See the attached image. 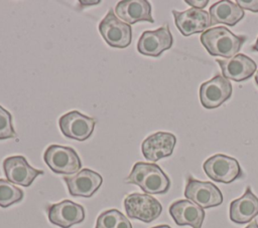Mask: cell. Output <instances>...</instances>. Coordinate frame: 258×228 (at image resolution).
<instances>
[{
  "mask_svg": "<svg viewBox=\"0 0 258 228\" xmlns=\"http://www.w3.org/2000/svg\"><path fill=\"white\" fill-rule=\"evenodd\" d=\"M125 183L137 185L146 194H165L170 187L169 178L158 165L144 162L135 163Z\"/></svg>",
  "mask_w": 258,
  "mask_h": 228,
  "instance_id": "6da1fadb",
  "label": "cell"
},
{
  "mask_svg": "<svg viewBox=\"0 0 258 228\" xmlns=\"http://www.w3.org/2000/svg\"><path fill=\"white\" fill-rule=\"evenodd\" d=\"M245 40V36L235 35L224 26L207 29L201 35V42L211 55L225 58L237 55Z\"/></svg>",
  "mask_w": 258,
  "mask_h": 228,
  "instance_id": "7a4b0ae2",
  "label": "cell"
},
{
  "mask_svg": "<svg viewBox=\"0 0 258 228\" xmlns=\"http://www.w3.org/2000/svg\"><path fill=\"white\" fill-rule=\"evenodd\" d=\"M43 160L55 174L72 175L78 173L82 167L78 153L71 147L50 145L44 151Z\"/></svg>",
  "mask_w": 258,
  "mask_h": 228,
  "instance_id": "3957f363",
  "label": "cell"
},
{
  "mask_svg": "<svg viewBox=\"0 0 258 228\" xmlns=\"http://www.w3.org/2000/svg\"><path fill=\"white\" fill-rule=\"evenodd\" d=\"M126 214L131 219H137L145 223L157 219L162 211L158 200L148 194L132 193L124 199Z\"/></svg>",
  "mask_w": 258,
  "mask_h": 228,
  "instance_id": "277c9868",
  "label": "cell"
},
{
  "mask_svg": "<svg viewBox=\"0 0 258 228\" xmlns=\"http://www.w3.org/2000/svg\"><path fill=\"white\" fill-rule=\"evenodd\" d=\"M203 168L210 179L225 184L232 183L243 175L238 161L223 154L210 157L204 163Z\"/></svg>",
  "mask_w": 258,
  "mask_h": 228,
  "instance_id": "5b68a950",
  "label": "cell"
},
{
  "mask_svg": "<svg viewBox=\"0 0 258 228\" xmlns=\"http://www.w3.org/2000/svg\"><path fill=\"white\" fill-rule=\"evenodd\" d=\"M99 32L104 40L112 47L125 48L132 40L131 25L121 21L110 9L99 24Z\"/></svg>",
  "mask_w": 258,
  "mask_h": 228,
  "instance_id": "8992f818",
  "label": "cell"
},
{
  "mask_svg": "<svg viewBox=\"0 0 258 228\" xmlns=\"http://www.w3.org/2000/svg\"><path fill=\"white\" fill-rule=\"evenodd\" d=\"M184 196L203 209L219 206L223 202V195L215 184L199 181L190 176L186 180Z\"/></svg>",
  "mask_w": 258,
  "mask_h": 228,
  "instance_id": "52a82bcc",
  "label": "cell"
},
{
  "mask_svg": "<svg viewBox=\"0 0 258 228\" xmlns=\"http://www.w3.org/2000/svg\"><path fill=\"white\" fill-rule=\"evenodd\" d=\"M96 126V120L81 113L78 110H72L58 120V127L61 134L72 140L83 142L91 137Z\"/></svg>",
  "mask_w": 258,
  "mask_h": 228,
  "instance_id": "ba28073f",
  "label": "cell"
},
{
  "mask_svg": "<svg viewBox=\"0 0 258 228\" xmlns=\"http://www.w3.org/2000/svg\"><path fill=\"white\" fill-rule=\"evenodd\" d=\"M232 91L230 80L217 74L200 86V100L204 107L209 109L216 108L231 96Z\"/></svg>",
  "mask_w": 258,
  "mask_h": 228,
  "instance_id": "9c48e42d",
  "label": "cell"
},
{
  "mask_svg": "<svg viewBox=\"0 0 258 228\" xmlns=\"http://www.w3.org/2000/svg\"><path fill=\"white\" fill-rule=\"evenodd\" d=\"M46 212L49 222L60 228H70L85 219L84 207L71 200L47 205Z\"/></svg>",
  "mask_w": 258,
  "mask_h": 228,
  "instance_id": "30bf717a",
  "label": "cell"
},
{
  "mask_svg": "<svg viewBox=\"0 0 258 228\" xmlns=\"http://www.w3.org/2000/svg\"><path fill=\"white\" fill-rule=\"evenodd\" d=\"M173 37L168 25L161 26L155 30L144 31L137 43L139 53L148 56H159L164 50L172 46Z\"/></svg>",
  "mask_w": 258,
  "mask_h": 228,
  "instance_id": "8fae6325",
  "label": "cell"
},
{
  "mask_svg": "<svg viewBox=\"0 0 258 228\" xmlns=\"http://www.w3.org/2000/svg\"><path fill=\"white\" fill-rule=\"evenodd\" d=\"M3 171L10 183L23 187H29L37 176L44 173L42 170L32 168L23 156L6 158L3 161Z\"/></svg>",
  "mask_w": 258,
  "mask_h": 228,
  "instance_id": "7c38bea8",
  "label": "cell"
},
{
  "mask_svg": "<svg viewBox=\"0 0 258 228\" xmlns=\"http://www.w3.org/2000/svg\"><path fill=\"white\" fill-rule=\"evenodd\" d=\"M63 181L72 196L89 198L101 187L103 178L93 170L83 169L73 176H64Z\"/></svg>",
  "mask_w": 258,
  "mask_h": 228,
  "instance_id": "4fadbf2b",
  "label": "cell"
},
{
  "mask_svg": "<svg viewBox=\"0 0 258 228\" xmlns=\"http://www.w3.org/2000/svg\"><path fill=\"white\" fill-rule=\"evenodd\" d=\"M172 14L175 25L183 36L201 33L212 26L209 12L202 9L189 8L181 12L172 10Z\"/></svg>",
  "mask_w": 258,
  "mask_h": 228,
  "instance_id": "5bb4252c",
  "label": "cell"
},
{
  "mask_svg": "<svg viewBox=\"0 0 258 228\" xmlns=\"http://www.w3.org/2000/svg\"><path fill=\"white\" fill-rule=\"evenodd\" d=\"M176 144V138L171 133L157 132L148 136L141 145L144 158L151 162L169 157Z\"/></svg>",
  "mask_w": 258,
  "mask_h": 228,
  "instance_id": "9a60e30c",
  "label": "cell"
},
{
  "mask_svg": "<svg viewBox=\"0 0 258 228\" xmlns=\"http://www.w3.org/2000/svg\"><path fill=\"white\" fill-rule=\"evenodd\" d=\"M216 61L221 67L223 76L235 81L248 79L254 74L257 68L255 61L242 53H238L231 58L217 59Z\"/></svg>",
  "mask_w": 258,
  "mask_h": 228,
  "instance_id": "2e32d148",
  "label": "cell"
},
{
  "mask_svg": "<svg viewBox=\"0 0 258 228\" xmlns=\"http://www.w3.org/2000/svg\"><path fill=\"white\" fill-rule=\"evenodd\" d=\"M169 214L178 226L188 225L192 228H202L205 211L202 207L189 200H178L169 206Z\"/></svg>",
  "mask_w": 258,
  "mask_h": 228,
  "instance_id": "e0dca14e",
  "label": "cell"
},
{
  "mask_svg": "<svg viewBox=\"0 0 258 228\" xmlns=\"http://www.w3.org/2000/svg\"><path fill=\"white\" fill-rule=\"evenodd\" d=\"M115 14L129 25L139 21L154 22L151 15V5L146 0L119 1L115 7Z\"/></svg>",
  "mask_w": 258,
  "mask_h": 228,
  "instance_id": "ac0fdd59",
  "label": "cell"
},
{
  "mask_svg": "<svg viewBox=\"0 0 258 228\" xmlns=\"http://www.w3.org/2000/svg\"><path fill=\"white\" fill-rule=\"evenodd\" d=\"M258 215V198L247 187L245 193L230 204V219L237 224L250 222Z\"/></svg>",
  "mask_w": 258,
  "mask_h": 228,
  "instance_id": "d6986e66",
  "label": "cell"
},
{
  "mask_svg": "<svg viewBox=\"0 0 258 228\" xmlns=\"http://www.w3.org/2000/svg\"><path fill=\"white\" fill-rule=\"evenodd\" d=\"M209 14L211 25L223 23L228 26H234L244 17V10L233 1L222 0L210 7Z\"/></svg>",
  "mask_w": 258,
  "mask_h": 228,
  "instance_id": "ffe728a7",
  "label": "cell"
},
{
  "mask_svg": "<svg viewBox=\"0 0 258 228\" xmlns=\"http://www.w3.org/2000/svg\"><path fill=\"white\" fill-rule=\"evenodd\" d=\"M95 228H132V224L119 210L110 209L98 216Z\"/></svg>",
  "mask_w": 258,
  "mask_h": 228,
  "instance_id": "44dd1931",
  "label": "cell"
},
{
  "mask_svg": "<svg viewBox=\"0 0 258 228\" xmlns=\"http://www.w3.org/2000/svg\"><path fill=\"white\" fill-rule=\"evenodd\" d=\"M23 199V191L9 181L0 179V207L7 208Z\"/></svg>",
  "mask_w": 258,
  "mask_h": 228,
  "instance_id": "7402d4cb",
  "label": "cell"
},
{
  "mask_svg": "<svg viewBox=\"0 0 258 228\" xmlns=\"http://www.w3.org/2000/svg\"><path fill=\"white\" fill-rule=\"evenodd\" d=\"M16 137L11 113L0 105V141Z\"/></svg>",
  "mask_w": 258,
  "mask_h": 228,
  "instance_id": "603a6c76",
  "label": "cell"
},
{
  "mask_svg": "<svg viewBox=\"0 0 258 228\" xmlns=\"http://www.w3.org/2000/svg\"><path fill=\"white\" fill-rule=\"evenodd\" d=\"M236 3L242 8L252 12H258V0H237Z\"/></svg>",
  "mask_w": 258,
  "mask_h": 228,
  "instance_id": "cb8c5ba5",
  "label": "cell"
},
{
  "mask_svg": "<svg viewBox=\"0 0 258 228\" xmlns=\"http://www.w3.org/2000/svg\"><path fill=\"white\" fill-rule=\"evenodd\" d=\"M185 3L188 4V5H190L192 8H196V9H203V8H205V7L208 5L209 1H208V0H194V1H191V0H185Z\"/></svg>",
  "mask_w": 258,
  "mask_h": 228,
  "instance_id": "d4e9b609",
  "label": "cell"
},
{
  "mask_svg": "<svg viewBox=\"0 0 258 228\" xmlns=\"http://www.w3.org/2000/svg\"><path fill=\"white\" fill-rule=\"evenodd\" d=\"M245 228H258V223H257V221H252L247 227H245Z\"/></svg>",
  "mask_w": 258,
  "mask_h": 228,
  "instance_id": "484cf974",
  "label": "cell"
},
{
  "mask_svg": "<svg viewBox=\"0 0 258 228\" xmlns=\"http://www.w3.org/2000/svg\"><path fill=\"white\" fill-rule=\"evenodd\" d=\"M253 51H258V37H257V40H256V42H255V44L252 46V48H251Z\"/></svg>",
  "mask_w": 258,
  "mask_h": 228,
  "instance_id": "4316f807",
  "label": "cell"
},
{
  "mask_svg": "<svg viewBox=\"0 0 258 228\" xmlns=\"http://www.w3.org/2000/svg\"><path fill=\"white\" fill-rule=\"evenodd\" d=\"M151 228H171V227L168 226V225H158V226H154V227H151Z\"/></svg>",
  "mask_w": 258,
  "mask_h": 228,
  "instance_id": "83f0119b",
  "label": "cell"
},
{
  "mask_svg": "<svg viewBox=\"0 0 258 228\" xmlns=\"http://www.w3.org/2000/svg\"><path fill=\"white\" fill-rule=\"evenodd\" d=\"M255 81H256V83H257V85H258V71H257V73H256V75H255Z\"/></svg>",
  "mask_w": 258,
  "mask_h": 228,
  "instance_id": "f1b7e54d",
  "label": "cell"
}]
</instances>
